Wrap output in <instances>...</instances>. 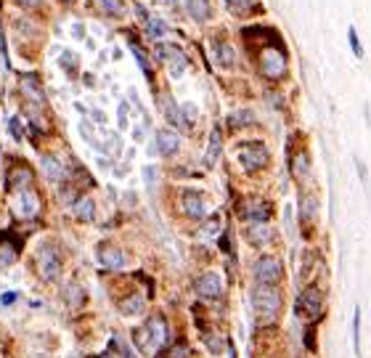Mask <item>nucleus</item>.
<instances>
[{
  "label": "nucleus",
  "instance_id": "dca6fc26",
  "mask_svg": "<svg viewBox=\"0 0 371 358\" xmlns=\"http://www.w3.org/2000/svg\"><path fill=\"white\" fill-rule=\"evenodd\" d=\"M186 11L197 21H207L210 14H212V3L210 0H186Z\"/></svg>",
  "mask_w": 371,
  "mask_h": 358
},
{
  "label": "nucleus",
  "instance_id": "c85d7f7f",
  "mask_svg": "<svg viewBox=\"0 0 371 358\" xmlns=\"http://www.w3.org/2000/svg\"><path fill=\"white\" fill-rule=\"evenodd\" d=\"M61 67L67 69L69 74H74V72H77V56L72 51H64L61 53Z\"/></svg>",
  "mask_w": 371,
  "mask_h": 358
},
{
  "label": "nucleus",
  "instance_id": "bb28decb",
  "mask_svg": "<svg viewBox=\"0 0 371 358\" xmlns=\"http://www.w3.org/2000/svg\"><path fill=\"white\" fill-rule=\"evenodd\" d=\"M146 32H149V37H162L168 32V24L162 19H146Z\"/></svg>",
  "mask_w": 371,
  "mask_h": 358
},
{
  "label": "nucleus",
  "instance_id": "9b49d317",
  "mask_svg": "<svg viewBox=\"0 0 371 358\" xmlns=\"http://www.w3.org/2000/svg\"><path fill=\"white\" fill-rule=\"evenodd\" d=\"M181 207H183V215L194 218V221H202L204 215H207V205H204V199L199 191H183Z\"/></svg>",
  "mask_w": 371,
  "mask_h": 358
},
{
  "label": "nucleus",
  "instance_id": "f8f14e48",
  "mask_svg": "<svg viewBox=\"0 0 371 358\" xmlns=\"http://www.w3.org/2000/svg\"><path fill=\"white\" fill-rule=\"evenodd\" d=\"M37 210H40V202H37L34 191L21 188V194H19V199H17V212L21 215V218H34Z\"/></svg>",
  "mask_w": 371,
  "mask_h": 358
},
{
  "label": "nucleus",
  "instance_id": "58836bf2",
  "mask_svg": "<svg viewBox=\"0 0 371 358\" xmlns=\"http://www.w3.org/2000/svg\"><path fill=\"white\" fill-rule=\"evenodd\" d=\"M19 6H27V8H34V6H40V0H17Z\"/></svg>",
  "mask_w": 371,
  "mask_h": 358
},
{
  "label": "nucleus",
  "instance_id": "ea45409f",
  "mask_svg": "<svg viewBox=\"0 0 371 358\" xmlns=\"http://www.w3.org/2000/svg\"><path fill=\"white\" fill-rule=\"evenodd\" d=\"M353 342H355V348H358V313H355V319H353Z\"/></svg>",
  "mask_w": 371,
  "mask_h": 358
},
{
  "label": "nucleus",
  "instance_id": "a211bd4d",
  "mask_svg": "<svg viewBox=\"0 0 371 358\" xmlns=\"http://www.w3.org/2000/svg\"><path fill=\"white\" fill-rule=\"evenodd\" d=\"M215 56H218V64L225 69H231L237 64V53H234V46L228 43H215Z\"/></svg>",
  "mask_w": 371,
  "mask_h": 358
},
{
  "label": "nucleus",
  "instance_id": "2f4dec72",
  "mask_svg": "<svg viewBox=\"0 0 371 358\" xmlns=\"http://www.w3.org/2000/svg\"><path fill=\"white\" fill-rule=\"evenodd\" d=\"M204 342H207V348L212 350V356H220V353H223V340H220L218 335H212V337L204 335Z\"/></svg>",
  "mask_w": 371,
  "mask_h": 358
},
{
  "label": "nucleus",
  "instance_id": "20e7f679",
  "mask_svg": "<svg viewBox=\"0 0 371 358\" xmlns=\"http://www.w3.org/2000/svg\"><path fill=\"white\" fill-rule=\"evenodd\" d=\"M34 263H37V273H40L43 281H53L61 273V257H59V250L53 244H40Z\"/></svg>",
  "mask_w": 371,
  "mask_h": 358
},
{
  "label": "nucleus",
  "instance_id": "79ce46f5",
  "mask_svg": "<svg viewBox=\"0 0 371 358\" xmlns=\"http://www.w3.org/2000/svg\"><path fill=\"white\" fill-rule=\"evenodd\" d=\"M157 3H159V6H175L178 0H157Z\"/></svg>",
  "mask_w": 371,
  "mask_h": 358
},
{
  "label": "nucleus",
  "instance_id": "f03ea898",
  "mask_svg": "<svg viewBox=\"0 0 371 358\" xmlns=\"http://www.w3.org/2000/svg\"><path fill=\"white\" fill-rule=\"evenodd\" d=\"M252 306L260 321H270V319L279 313L281 297H279V292L273 290L270 284H257L252 290Z\"/></svg>",
  "mask_w": 371,
  "mask_h": 358
},
{
  "label": "nucleus",
  "instance_id": "a19ab883",
  "mask_svg": "<svg viewBox=\"0 0 371 358\" xmlns=\"http://www.w3.org/2000/svg\"><path fill=\"white\" fill-rule=\"evenodd\" d=\"M14 303V292H8V295H3V306H11Z\"/></svg>",
  "mask_w": 371,
  "mask_h": 358
},
{
  "label": "nucleus",
  "instance_id": "9d476101",
  "mask_svg": "<svg viewBox=\"0 0 371 358\" xmlns=\"http://www.w3.org/2000/svg\"><path fill=\"white\" fill-rule=\"evenodd\" d=\"M194 292L199 295V297H220V292H223V281H220L218 273H202L197 281H194Z\"/></svg>",
  "mask_w": 371,
  "mask_h": 358
},
{
  "label": "nucleus",
  "instance_id": "b1692460",
  "mask_svg": "<svg viewBox=\"0 0 371 358\" xmlns=\"http://www.w3.org/2000/svg\"><path fill=\"white\" fill-rule=\"evenodd\" d=\"M96 6L106 17H122L125 14V3L122 0H96Z\"/></svg>",
  "mask_w": 371,
  "mask_h": 358
},
{
  "label": "nucleus",
  "instance_id": "393cba45",
  "mask_svg": "<svg viewBox=\"0 0 371 358\" xmlns=\"http://www.w3.org/2000/svg\"><path fill=\"white\" fill-rule=\"evenodd\" d=\"M162 109H165V117L172 122V125H183V117H181V109L175 106V101H172V96H165L162 99Z\"/></svg>",
  "mask_w": 371,
  "mask_h": 358
},
{
  "label": "nucleus",
  "instance_id": "ddd939ff",
  "mask_svg": "<svg viewBox=\"0 0 371 358\" xmlns=\"http://www.w3.org/2000/svg\"><path fill=\"white\" fill-rule=\"evenodd\" d=\"M157 149H159V154H165V157H172V154L181 149V138H178V133L170 130V128L159 130V133H157Z\"/></svg>",
  "mask_w": 371,
  "mask_h": 358
},
{
  "label": "nucleus",
  "instance_id": "6ab92c4d",
  "mask_svg": "<svg viewBox=\"0 0 371 358\" xmlns=\"http://www.w3.org/2000/svg\"><path fill=\"white\" fill-rule=\"evenodd\" d=\"M143 308H146V303H143L141 295H130V297H125V300L119 303V310H122L125 316H141Z\"/></svg>",
  "mask_w": 371,
  "mask_h": 358
},
{
  "label": "nucleus",
  "instance_id": "aec40b11",
  "mask_svg": "<svg viewBox=\"0 0 371 358\" xmlns=\"http://www.w3.org/2000/svg\"><path fill=\"white\" fill-rule=\"evenodd\" d=\"M74 215H77L80 221H93V215H96V205H93V199H90V197H80V199H74Z\"/></svg>",
  "mask_w": 371,
  "mask_h": 358
},
{
  "label": "nucleus",
  "instance_id": "4be33fe9",
  "mask_svg": "<svg viewBox=\"0 0 371 358\" xmlns=\"http://www.w3.org/2000/svg\"><path fill=\"white\" fill-rule=\"evenodd\" d=\"M220 146H223V141H220V130L215 128V130L210 133V146H207V157H204V162H207V165H215V162H218Z\"/></svg>",
  "mask_w": 371,
  "mask_h": 358
},
{
  "label": "nucleus",
  "instance_id": "4468645a",
  "mask_svg": "<svg viewBox=\"0 0 371 358\" xmlns=\"http://www.w3.org/2000/svg\"><path fill=\"white\" fill-rule=\"evenodd\" d=\"M99 260L106 271H119L125 266V252L119 247H101L99 250Z\"/></svg>",
  "mask_w": 371,
  "mask_h": 358
},
{
  "label": "nucleus",
  "instance_id": "412c9836",
  "mask_svg": "<svg viewBox=\"0 0 371 358\" xmlns=\"http://www.w3.org/2000/svg\"><path fill=\"white\" fill-rule=\"evenodd\" d=\"M292 172H294V178H300V181H305V178L310 175V157H308V152H297L294 162H292Z\"/></svg>",
  "mask_w": 371,
  "mask_h": 358
},
{
  "label": "nucleus",
  "instance_id": "c756f323",
  "mask_svg": "<svg viewBox=\"0 0 371 358\" xmlns=\"http://www.w3.org/2000/svg\"><path fill=\"white\" fill-rule=\"evenodd\" d=\"M268 239H270V231H265L260 223H257V228H252V231H250V241H254V244H265Z\"/></svg>",
  "mask_w": 371,
  "mask_h": 358
},
{
  "label": "nucleus",
  "instance_id": "6e6552de",
  "mask_svg": "<svg viewBox=\"0 0 371 358\" xmlns=\"http://www.w3.org/2000/svg\"><path fill=\"white\" fill-rule=\"evenodd\" d=\"M157 53H159V59L168 64L172 77H181L186 72V67H188V59H186V53L181 51L178 46H159Z\"/></svg>",
  "mask_w": 371,
  "mask_h": 358
},
{
  "label": "nucleus",
  "instance_id": "a878e982",
  "mask_svg": "<svg viewBox=\"0 0 371 358\" xmlns=\"http://www.w3.org/2000/svg\"><path fill=\"white\" fill-rule=\"evenodd\" d=\"M250 122H254V115L250 112V109H239V112H234L231 117H228V125L237 130V128H244V125H250Z\"/></svg>",
  "mask_w": 371,
  "mask_h": 358
},
{
  "label": "nucleus",
  "instance_id": "e433bc0d",
  "mask_svg": "<svg viewBox=\"0 0 371 358\" xmlns=\"http://www.w3.org/2000/svg\"><path fill=\"white\" fill-rule=\"evenodd\" d=\"M130 48H133V53H135V59H138V64H141V69H143V72H146V74H149V64H146V59H143V53H141V48H138V46H130Z\"/></svg>",
  "mask_w": 371,
  "mask_h": 358
},
{
  "label": "nucleus",
  "instance_id": "473e14b6",
  "mask_svg": "<svg viewBox=\"0 0 371 358\" xmlns=\"http://www.w3.org/2000/svg\"><path fill=\"white\" fill-rule=\"evenodd\" d=\"M194 353H191V348L186 345V342H178L172 350H170V358H191Z\"/></svg>",
  "mask_w": 371,
  "mask_h": 358
},
{
  "label": "nucleus",
  "instance_id": "1a4fd4ad",
  "mask_svg": "<svg viewBox=\"0 0 371 358\" xmlns=\"http://www.w3.org/2000/svg\"><path fill=\"white\" fill-rule=\"evenodd\" d=\"M239 215L250 223H265L270 218V205L263 199H247L239 210Z\"/></svg>",
  "mask_w": 371,
  "mask_h": 358
},
{
  "label": "nucleus",
  "instance_id": "7c9ffc66",
  "mask_svg": "<svg viewBox=\"0 0 371 358\" xmlns=\"http://www.w3.org/2000/svg\"><path fill=\"white\" fill-rule=\"evenodd\" d=\"M316 215V199L313 197H303V221H310Z\"/></svg>",
  "mask_w": 371,
  "mask_h": 358
},
{
  "label": "nucleus",
  "instance_id": "2eb2a0df",
  "mask_svg": "<svg viewBox=\"0 0 371 358\" xmlns=\"http://www.w3.org/2000/svg\"><path fill=\"white\" fill-rule=\"evenodd\" d=\"M40 165H43V172H46L51 181H61V178H67V165H64L56 154H43Z\"/></svg>",
  "mask_w": 371,
  "mask_h": 358
},
{
  "label": "nucleus",
  "instance_id": "c9c22d12",
  "mask_svg": "<svg viewBox=\"0 0 371 358\" xmlns=\"http://www.w3.org/2000/svg\"><path fill=\"white\" fill-rule=\"evenodd\" d=\"M218 228H220V221H218V218H212V221L204 223L202 234H204V237H210V234H218Z\"/></svg>",
  "mask_w": 371,
  "mask_h": 358
},
{
  "label": "nucleus",
  "instance_id": "f257e3e1",
  "mask_svg": "<svg viewBox=\"0 0 371 358\" xmlns=\"http://www.w3.org/2000/svg\"><path fill=\"white\" fill-rule=\"evenodd\" d=\"M133 340L143 356L157 353V350L168 342V324H165V319H162V316H152L141 329H135Z\"/></svg>",
  "mask_w": 371,
  "mask_h": 358
},
{
  "label": "nucleus",
  "instance_id": "4c0bfd02",
  "mask_svg": "<svg viewBox=\"0 0 371 358\" xmlns=\"http://www.w3.org/2000/svg\"><path fill=\"white\" fill-rule=\"evenodd\" d=\"M11 133H14V138H17V141H21V130H19V119H11Z\"/></svg>",
  "mask_w": 371,
  "mask_h": 358
},
{
  "label": "nucleus",
  "instance_id": "72a5a7b5",
  "mask_svg": "<svg viewBox=\"0 0 371 358\" xmlns=\"http://www.w3.org/2000/svg\"><path fill=\"white\" fill-rule=\"evenodd\" d=\"M348 40H350V48H353V53L361 59V56H363V48H361V43H358V34H355V30H348Z\"/></svg>",
  "mask_w": 371,
  "mask_h": 358
},
{
  "label": "nucleus",
  "instance_id": "f704fd0d",
  "mask_svg": "<svg viewBox=\"0 0 371 358\" xmlns=\"http://www.w3.org/2000/svg\"><path fill=\"white\" fill-rule=\"evenodd\" d=\"M225 3H228V8H231V11H247V8H250V6H252V0H225Z\"/></svg>",
  "mask_w": 371,
  "mask_h": 358
},
{
  "label": "nucleus",
  "instance_id": "39448f33",
  "mask_svg": "<svg viewBox=\"0 0 371 358\" xmlns=\"http://www.w3.org/2000/svg\"><path fill=\"white\" fill-rule=\"evenodd\" d=\"M252 273L257 284H276V281L281 279V260L273 255L257 257L252 266Z\"/></svg>",
  "mask_w": 371,
  "mask_h": 358
},
{
  "label": "nucleus",
  "instance_id": "7ed1b4c3",
  "mask_svg": "<svg viewBox=\"0 0 371 358\" xmlns=\"http://www.w3.org/2000/svg\"><path fill=\"white\" fill-rule=\"evenodd\" d=\"M237 157H239V162H241V168H244V170H250V172L263 170L270 159L265 143H260V141H247V143H241Z\"/></svg>",
  "mask_w": 371,
  "mask_h": 358
},
{
  "label": "nucleus",
  "instance_id": "f3484780",
  "mask_svg": "<svg viewBox=\"0 0 371 358\" xmlns=\"http://www.w3.org/2000/svg\"><path fill=\"white\" fill-rule=\"evenodd\" d=\"M6 183H8L11 191L27 188L30 183H32V172H30V168H24V165H21V168H14V170L8 172V181H6Z\"/></svg>",
  "mask_w": 371,
  "mask_h": 358
},
{
  "label": "nucleus",
  "instance_id": "37998d69",
  "mask_svg": "<svg viewBox=\"0 0 371 358\" xmlns=\"http://www.w3.org/2000/svg\"><path fill=\"white\" fill-rule=\"evenodd\" d=\"M64 3H72V0H64Z\"/></svg>",
  "mask_w": 371,
  "mask_h": 358
},
{
  "label": "nucleus",
  "instance_id": "0eeeda50",
  "mask_svg": "<svg viewBox=\"0 0 371 358\" xmlns=\"http://www.w3.org/2000/svg\"><path fill=\"white\" fill-rule=\"evenodd\" d=\"M260 72L268 77V80H276V77H281L284 72H287V56L281 51H276V48H265V51L260 53Z\"/></svg>",
  "mask_w": 371,
  "mask_h": 358
},
{
  "label": "nucleus",
  "instance_id": "5701e85b",
  "mask_svg": "<svg viewBox=\"0 0 371 358\" xmlns=\"http://www.w3.org/2000/svg\"><path fill=\"white\" fill-rule=\"evenodd\" d=\"M21 90H24L34 103H43V90H40V86H37V77H32V74L21 77Z\"/></svg>",
  "mask_w": 371,
  "mask_h": 358
},
{
  "label": "nucleus",
  "instance_id": "cd10ccee",
  "mask_svg": "<svg viewBox=\"0 0 371 358\" xmlns=\"http://www.w3.org/2000/svg\"><path fill=\"white\" fill-rule=\"evenodd\" d=\"M14 260H17V247H14V244H0V263L8 266V263H14Z\"/></svg>",
  "mask_w": 371,
  "mask_h": 358
},
{
  "label": "nucleus",
  "instance_id": "423d86ee",
  "mask_svg": "<svg viewBox=\"0 0 371 358\" xmlns=\"http://www.w3.org/2000/svg\"><path fill=\"white\" fill-rule=\"evenodd\" d=\"M321 306H323V295L319 287H308V290L297 297V313L308 319V321H316L321 316Z\"/></svg>",
  "mask_w": 371,
  "mask_h": 358
}]
</instances>
